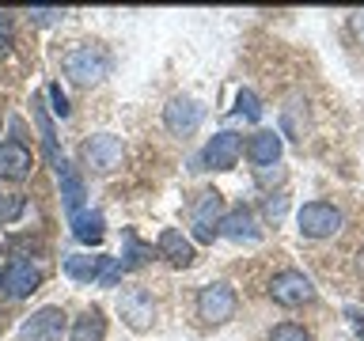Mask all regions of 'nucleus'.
<instances>
[{
	"label": "nucleus",
	"instance_id": "f8f14e48",
	"mask_svg": "<svg viewBox=\"0 0 364 341\" xmlns=\"http://www.w3.org/2000/svg\"><path fill=\"white\" fill-rule=\"evenodd\" d=\"M31 167H34V156H31V148L23 141H4L0 144V175L4 178L23 182L31 175Z\"/></svg>",
	"mask_w": 364,
	"mask_h": 341
},
{
	"label": "nucleus",
	"instance_id": "c756f323",
	"mask_svg": "<svg viewBox=\"0 0 364 341\" xmlns=\"http://www.w3.org/2000/svg\"><path fill=\"white\" fill-rule=\"evenodd\" d=\"M360 269H364V250H360Z\"/></svg>",
	"mask_w": 364,
	"mask_h": 341
},
{
	"label": "nucleus",
	"instance_id": "cd10ccee",
	"mask_svg": "<svg viewBox=\"0 0 364 341\" xmlns=\"http://www.w3.org/2000/svg\"><path fill=\"white\" fill-rule=\"evenodd\" d=\"M266 216H269V220H281V216H284V197H281V193L266 201Z\"/></svg>",
	"mask_w": 364,
	"mask_h": 341
},
{
	"label": "nucleus",
	"instance_id": "0eeeda50",
	"mask_svg": "<svg viewBox=\"0 0 364 341\" xmlns=\"http://www.w3.org/2000/svg\"><path fill=\"white\" fill-rule=\"evenodd\" d=\"M65 330H68V315L61 307H42L31 318H23L19 341H61Z\"/></svg>",
	"mask_w": 364,
	"mask_h": 341
},
{
	"label": "nucleus",
	"instance_id": "f257e3e1",
	"mask_svg": "<svg viewBox=\"0 0 364 341\" xmlns=\"http://www.w3.org/2000/svg\"><path fill=\"white\" fill-rule=\"evenodd\" d=\"M61 68H65V76L73 80V84H95V80L107 76V68H110V57L99 50V45H73L65 57H61Z\"/></svg>",
	"mask_w": 364,
	"mask_h": 341
},
{
	"label": "nucleus",
	"instance_id": "f3484780",
	"mask_svg": "<svg viewBox=\"0 0 364 341\" xmlns=\"http://www.w3.org/2000/svg\"><path fill=\"white\" fill-rule=\"evenodd\" d=\"M68 227H73V235L80 239L84 247H99L102 235H107V220H102V212H76L68 216Z\"/></svg>",
	"mask_w": 364,
	"mask_h": 341
},
{
	"label": "nucleus",
	"instance_id": "a211bd4d",
	"mask_svg": "<svg viewBox=\"0 0 364 341\" xmlns=\"http://www.w3.org/2000/svg\"><path fill=\"white\" fill-rule=\"evenodd\" d=\"M107 266H110L107 254H95V258H91V254H68L65 258V273L73 281H99Z\"/></svg>",
	"mask_w": 364,
	"mask_h": 341
},
{
	"label": "nucleus",
	"instance_id": "dca6fc26",
	"mask_svg": "<svg viewBox=\"0 0 364 341\" xmlns=\"http://www.w3.org/2000/svg\"><path fill=\"white\" fill-rule=\"evenodd\" d=\"M247 156H250V163H258V167L277 163V159H281V133L258 129V133L247 141Z\"/></svg>",
	"mask_w": 364,
	"mask_h": 341
},
{
	"label": "nucleus",
	"instance_id": "f03ea898",
	"mask_svg": "<svg viewBox=\"0 0 364 341\" xmlns=\"http://www.w3.org/2000/svg\"><path fill=\"white\" fill-rule=\"evenodd\" d=\"M224 220V197L216 190H201L190 205V227H193V239L198 243H213L216 239V227Z\"/></svg>",
	"mask_w": 364,
	"mask_h": 341
},
{
	"label": "nucleus",
	"instance_id": "2eb2a0df",
	"mask_svg": "<svg viewBox=\"0 0 364 341\" xmlns=\"http://www.w3.org/2000/svg\"><path fill=\"white\" fill-rule=\"evenodd\" d=\"M216 235H228V239H235V243H255L258 239V224H255V212L250 209H243V205H239V209H232L220 220V227H216Z\"/></svg>",
	"mask_w": 364,
	"mask_h": 341
},
{
	"label": "nucleus",
	"instance_id": "ddd939ff",
	"mask_svg": "<svg viewBox=\"0 0 364 341\" xmlns=\"http://www.w3.org/2000/svg\"><path fill=\"white\" fill-rule=\"evenodd\" d=\"M156 250H159V254H164L175 269H190L193 261H198V250H193V243L178 232V227H167V232L159 235V247H156Z\"/></svg>",
	"mask_w": 364,
	"mask_h": 341
},
{
	"label": "nucleus",
	"instance_id": "aec40b11",
	"mask_svg": "<svg viewBox=\"0 0 364 341\" xmlns=\"http://www.w3.org/2000/svg\"><path fill=\"white\" fill-rule=\"evenodd\" d=\"M102 337H107V318H102L99 307H87L68 330V341H102Z\"/></svg>",
	"mask_w": 364,
	"mask_h": 341
},
{
	"label": "nucleus",
	"instance_id": "b1692460",
	"mask_svg": "<svg viewBox=\"0 0 364 341\" xmlns=\"http://www.w3.org/2000/svg\"><path fill=\"white\" fill-rule=\"evenodd\" d=\"M235 110L243 114L247 121H258L262 118V102H258L255 91H239V95H235Z\"/></svg>",
	"mask_w": 364,
	"mask_h": 341
},
{
	"label": "nucleus",
	"instance_id": "6ab92c4d",
	"mask_svg": "<svg viewBox=\"0 0 364 341\" xmlns=\"http://www.w3.org/2000/svg\"><path fill=\"white\" fill-rule=\"evenodd\" d=\"M57 178H61V205H65V212L68 216L84 212V197H87V193H84V178L76 175V167L68 163Z\"/></svg>",
	"mask_w": 364,
	"mask_h": 341
},
{
	"label": "nucleus",
	"instance_id": "1a4fd4ad",
	"mask_svg": "<svg viewBox=\"0 0 364 341\" xmlns=\"http://www.w3.org/2000/svg\"><path fill=\"white\" fill-rule=\"evenodd\" d=\"M118 315H122V323L129 326V330H148L152 326V318H156V300H152V292H144V288H125L118 296Z\"/></svg>",
	"mask_w": 364,
	"mask_h": 341
},
{
	"label": "nucleus",
	"instance_id": "9d476101",
	"mask_svg": "<svg viewBox=\"0 0 364 341\" xmlns=\"http://www.w3.org/2000/svg\"><path fill=\"white\" fill-rule=\"evenodd\" d=\"M201 118H205V107L198 99H190V95H178V99H171L164 107V125L175 136H190L201 125Z\"/></svg>",
	"mask_w": 364,
	"mask_h": 341
},
{
	"label": "nucleus",
	"instance_id": "423d86ee",
	"mask_svg": "<svg viewBox=\"0 0 364 341\" xmlns=\"http://www.w3.org/2000/svg\"><path fill=\"white\" fill-rule=\"evenodd\" d=\"M269 296H273V303H281V307H300V303L315 300V284L300 269H281L277 277L269 281Z\"/></svg>",
	"mask_w": 364,
	"mask_h": 341
},
{
	"label": "nucleus",
	"instance_id": "6e6552de",
	"mask_svg": "<svg viewBox=\"0 0 364 341\" xmlns=\"http://www.w3.org/2000/svg\"><path fill=\"white\" fill-rule=\"evenodd\" d=\"M122 156H125L122 136H114V133H95L91 141H84V163L91 170H99V175H110L122 163Z\"/></svg>",
	"mask_w": 364,
	"mask_h": 341
},
{
	"label": "nucleus",
	"instance_id": "39448f33",
	"mask_svg": "<svg viewBox=\"0 0 364 341\" xmlns=\"http://www.w3.org/2000/svg\"><path fill=\"white\" fill-rule=\"evenodd\" d=\"M296 224H300V235L307 239H330L341 232V212L330 201H307L296 216Z\"/></svg>",
	"mask_w": 364,
	"mask_h": 341
},
{
	"label": "nucleus",
	"instance_id": "bb28decb",
	"mask_svg": "<svg viewBox=\"0 0 364 341\" xmlns=\"http://www.w3.org/2000/svg\"><path fill=\"white\" fill-rule=\"evenodd\" d=\"M11 45V16L8 11H0V53H4Z\"/></svg>",
	"mask_w": 364,
	"mask_h": 341
},
{
	"label": "nucleus",
	"instance_id": "5701e85b",
	"mask_svg": "<svg viewBox=\"0 0 364 341\" xmlns=\"http://www.w3.org/2000/svg\"><path fill=\"white\" fill-rule=\"evenodd\" d=\"M269 341H311V334L300 323H281L269 330Z\"/></svg>",
	"mask_w": 364,
	"mask_h": 341
},
{
	"label": "nucleus",
	"instance_id": "c85d7f7f",
	"mask_svg": "<svg viewBox=\"0 0 364 341\" xmlns=\"http://www.w3.org/2000/svg\"><path fill=\"white\" fill-rule=\"evenodd\" d=\"M353 31H357V34H360V38H364V11H360V16H357V19H353Z\"/></svg>",
	"mask_w": 364,
	"mask_h": 341
},
{
	"label": "nucleus",
	"instance_id": "4468645a",
	"mask_svg": "<svg viewBox=\"0 0 364 341\" xmlns=\"http://www.w3.org/2000/svg\"><path fill=\"white\" fill-rule=\"evenodd\" d=\"M31 114H34V121H38V133H42V148H46V159H50V167L61 175V170L68 167V159L61 156V148H57V133H53V121H50V114H46L42 107V95H34L31 99Z\"/></svg>",
	"mask_w": 364,
	"mask_h": 341
},
{
	"label": "nucleus",
	"instance_id": "393cba45",
	"mask_svg": "<svg viewBox=\"0 0 364 341\" xmlns=\"http://www.w3.org/2000/svg\"><path fill=\"white\" fill-rule=\"evenodd\" d=\"M46 95H50V102H53V114L57 118H68V99H65V91H61V84H46Z\"/></svg>",
	"mask_w": 364,
	"mask_h": 341
},
{
	"label": "nucleus",
	"instance_id": "7ed1b4c3",
	"mask_svg": "<svg viewBox=\"0 0 364 341\" xmlns=\"http://www.w3.org/2000/svg\"><path fill=\"white\" fill-rule=\"evenodd\" d=\"M235 307H239V300H235V288L228 281H213L198 292V318H205L213 326L228 323L235 315Z\"/></svg>",
	"mask_w": 364,
	"mask_h": 341
},
{
	"label": "nucleus",
	"instance_id": "20e7f679",
	"mask_svg": "<svg viewBox=\"0 0 364 341\" xmlns=\"http://www.w3.org/2000/svg\"><path fill=\"white\" fill-rule=\"evenodd\" d=\"M38 284H42V269L27 258H11L0 269V296H8V300H27L31 292H38Z\"/></svg>",
	"mask_w": 364,
	"mask_h": 341
},
{
	"label": "nucleus",
	"instance_id": "412c9836",
	"mask_svg": "<svg viewBox=\"0 0 364 341\" xmlns=\"http://www.w3.org/2000/svg\"><path fill=\"white\" fill-rule=\"evenodd\" d=\"M148 258H152V247H144V243H141V239H136L133 232H125V250H122V258H118L122 273H129V269H141Z\"/></svg>",
	"mask_w": 364,
	"mask_h": 341
},
{
	"label": "nucleus",
	"instance_id": "4be33fe9",
	"mask_svg": "<svg viewBox=\"0 0 364 341\" xmlns=\"http://www.w3.org/2000/svg\"><path fill=\"white\" fill-rule=\"evenodd\" d=\"M23 212H27V197H23V193H8V197H0V224L19 220Z\"/></svg>",
	"mask_w": 364,
	"mask_h": 341
},
{
	"label": "nucleus",
	"instance_id": "9b49d317",
	"mask_svg": "<svg viewBox=\"0 0 364 341\" xmlns=\"http://www.w3.org/2000/svg\"><path fill=\"white\" fill-rule=\"evenodd\" d=\"M239 152H243V136L232 133V129H224V133H216L213 141L205 144L201 163L213 167V170H232L235 159H239Z\"/></svg>",
	"mask_w": 364,
	"mask_h": 341
},
{
	"label": "nucleus",
	"instance_id": "a878e982",
	"mask_svg": "<svg viewBox=\"0 0 364 341\" xmlns=\"http://www.w3.org/2000/svg\"><path fill=\"white\" fill-rule=\"evenodd\" d=\"M31 19L34 23H57V19H65V11L61 8H31Z\"/></svg>",
	"mask_w": 364,
	"mask_h": 341
}]
</instances>
